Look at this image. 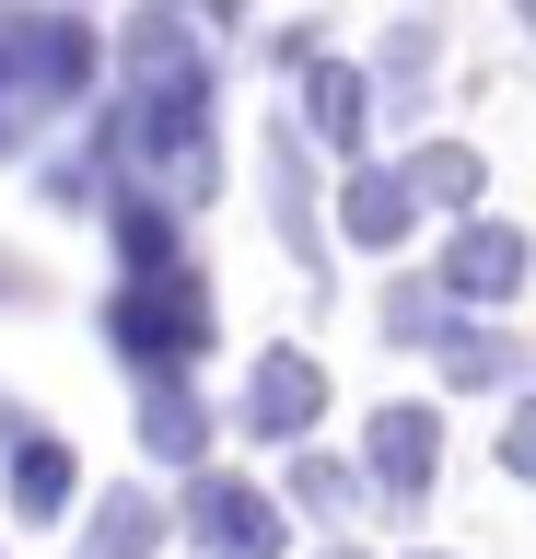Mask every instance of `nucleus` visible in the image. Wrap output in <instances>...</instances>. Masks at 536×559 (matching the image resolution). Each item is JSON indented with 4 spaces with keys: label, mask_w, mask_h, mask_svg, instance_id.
I'll return each instance as SVG.
<instances>
[{
    "label": "nucleus",
    "mask_w": 536,
    "mask_h": 559,
    "mask_svg": "<svg viewBox=\"0 0 536 559\" xmlns=\"http://www.w3.org/2000/svg\"><path fill=\"white\" fill-rule=\"evenodd\" d=\"M94 548H106V559H141L152 548V513H141V501H106V536H94Z\"/></svg>",
    "instance_id": "nucleus-8"
},
{
    "label": "nucleus",
    "mask_w": 536,
    "mask_h": 559,
    "mask_svg": "<svg viewBox=\"0 0 536 559\" xmlns=\"http://www.w3.org/2000/svg\"><path fill=\"white\" fill-rule=\"evenodd\" d=\"M12 501H24V513H59V501H71V454L24 443V454H12Z\"/></svg>",
    "instance_id": "nucleus-4"
},
{
    "label": "nucleus",
    "mask_w": 536,
    "mask_h": 559,
    "mask_svg": "<svg viewBox=\"0 0 536 559\" xmlns=\"http://www.w3.org/2000/svg\"><path fill=\"white\" fill-rule=\"evenodd\" d=\"M303 408H315V373H303V361H291V349H281V361H269V384H257V396H246V419H257V431H291V419H303Z\"/></svg>",
    "instance_id": "nucleus-3"
},
{
    "label": "nucleus",
    "mask_w": 536,
    "mask_h": 559,
    "mask_svg": "<svg viewBox=\"0 0 536 559\" xmlns=\"http://www.w3.org/2000/svg\"><path fill=\"white\" fill-rule=\"evenodd\" d=\"M396 222H408V187H396V175H361V199H350V234H361V245H385Z\"/></svg>",
    "instance_id": "nucleus-5"
},
{
    "label": "nucleus",
    "mask_w": 536,
    "mask_h": 559,
    "mask_svg": "<svg viewBox=\"0 0 536 559\" xmlns=\"http://www.w3.org/2000/svg\"><path fill=\"white\" fill-rule=\"evenodd\" d=\"M431 443H443L431 408H385V419H373V478H385V489H431Z\"/></svg>",
    "instance_id": "nucleus-2"
},
{
    "label": "nucleus",
    "mask_w": 536,
    "mask_h": 559,
    "mask_svg": "<svg viewBox=\"0 0 536 559\" xmlns=\"http://www.w3.org/2000/svg\"><path fill=\"white\" fill-rule=\"evenodd\" d=\"M466 292V304H501V292H513V280H525V234H501V222H478V234L455 245V269H443Z\"/></svg>",
    "instance_id": "nucleus-1"
},
{
    "label": "nucleus",
    "mask_w": 536,
    "mask_h": 559,
    "mask_svg": "<svg viewBox=\"0 0 536 559\" xmlns=\"http://www.w3.org/2000/svg\"><path fill=\"white\" fill-rule=\"evenodd\" d=\"M501 454H513V466H525V478H536V408L513 419V443H501Z\"/></svg>",
    "instance_id": "nucleus-9"
},
{
    "label": "nucleus",
    "mask_w": 536,
    "mask_h": 559,
    "mask_svg": "<svg viewBox=\"0 0 536 559\" xmlns=\"http://www.w3.org/2000/svg\"><path fill=\"white\" fill-rule=\"evenodd\" d=\"M420 187L455 210V199H478V164H466V152H420Z\"/></svg>",
    "instance_id": "nucleus-7"
},
{
    "label": "nucleus",
    "mask_w": 536,
    "mask_h": 559,
    "mask_svg": "<svg viewBox=\"0 0 536 559\" xmlns=\"http://www.w3.org/2000/svg\"><path fill=\"white\" fill-rule=\"evenodd\" d=\"M443 361H455V384H501V373H525V361H513V338H443Z\"/></svg>",
    "instance_id": "nucleus-6"
}]
</instances>
